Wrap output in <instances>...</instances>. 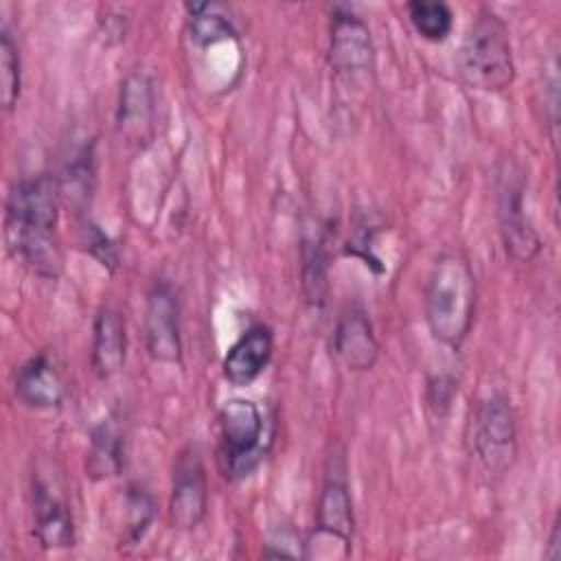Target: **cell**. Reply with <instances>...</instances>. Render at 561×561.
I'll return each instance as SVG.
<instances>
[{"instance_id": "cell-20", "label": "cell", "mask_w": 561, "mask_h": 561, "mask_svg": "<svg viewBox=\"0 0 561 561\" xmlns=\"http://www.w3.org/2000/svg\"><path fill=\"white\" fill-rule=\"evenodd\" d=\"M123 511H125V524H123V546H138L142 537L147 535L151 522H153V497L151 493L138 484L129 482L123 497Z\"/></svg>"}, {"instance_id": "cell-8", "label": "cell", "mask_w": 561, "mask_h": 561, "mask_svg": "<svg viewBox=\"0 0 561 561\" xmlns=\"http://www.w3.org/2000/svg\"><path fill=\"white\" fill-rule=\"evenodd\" d=\"M331 66L346 83H366L375 70V46L368 24L344 9L331 15Z\"/></svg>"}, {"instance_id": "cell-23", "label": "cell", "mask_w": 561, "mask_h": 561, "mask_svg": "<svg viewBox=\"0 0 561 561\" xmlns=\"http://www.w3.org/2000/svg\"><path fill=\"white\" fill-rule=\"evenodd\" d=\"M83 243L88 248V252L107 270H116L118 265V252L116 245L112 243V239L94 224H83Z\"/></svg>"}, {"instance_id": "cell-4", "label": "cell", "mask_w": 561, "mask_h": 561, "mask_svg": "<svg viewBox=\"0 0 561 561\" xmlns=\"http://www.w3.org/2000/svg\"><path fill=\"white\" fill-rule=\"evenodd\" d=\"M353 500L342 456H331L324 469L322 491L316 508V526L305 541V559H346L353 548Z\"/></svg>"}, {"instance_id": "cell-12", "label": "cell", "mask_w": 561, "mask_h": 561, "mask_svg": "<svg viewBox=\"0 0 561 561\" xmlns=\"http://www.w3.org/2000/svg\"><path fill=\"white\" fill-rule=\"evenodd\" d=\"M333 353L353 373H366L377 364L379 342L368 313L359 305L346 307L337 318Z\"/></svg>"}, {"instance_id": "cell-15", "label": "cell", "mask_w": 561, "mask_h": 561, "mask_svg": "<svg viewBox=\"0 0 561 561\" xmlns=\"http://www.w3.org/2000/svg\"><path fill=\"white\" fill-rule=\"evenodd\" d=\"M272 348H274V337L270 327L261 322L250 324L237 337V342L228 348L221 364L224 377L237 388L250 386L254 379H259V375L270 364Z\"/></svg>"}, {"instance_id": "cell-1", "label": "cell", "mask_w": 561, "mask_h": 561, "mask_svg": "<svg viewBox=\"0 0 561 561\" xmlns=\"http://www.w3.org/2000/svg\"><path fill=\"white\" fill-rule=\"evenodd\" d=\"M57 195L55 178L37 173L13 182L7 197L9 248L42 278H57L61 272Z\"/></svg>"}, {"instance_id": "cell-11", "label": "cell", "mask_w": 561, "mask_h": 561, "mask_svg": "<svg viewBox=\"0 0 561 561\" xmlns=\"http://www.w3.org/2000/svg\"><path fill=\"white\" fill-rule=\"evenodd\" d=\"M156 90L153 81L147 72L134 70L129 72L118 92V107H116V127L118 136L136 147L142 149L151 142L156 129Z\"/></svg>"}, {"instance_id": "cell-21", "label": "cell", "mask_w": 561, "mask_h": 561, "mask_svg": "<svg viewBox=\"0 0 561 561\" xmlns=\"http://www.w3.org/2000/svg\"><path fill=\"white\" fill-rule=\"evenodd\" d=\"M408 18L414 31L427 42H445L454 28V13L449 4L436 0H414L408 2Z\"/></svg>"}, {"instance_id": "cell-24", "label": "cell", "mask_w": 561, "mask_h": 561, "mask_svg": "<svg viewBox=\"0 0 561 561\" xmlns=\"http://www.w3.org/2000/svg\"><path fill=\"white\" fill-rule=\"evenodd\" d=\"M454 397V381L447 377H436L430 381L427 388V401L436 410V414H445L449 410Z\"/></svg>"}, {"instance_id": "cell-25", "label": "cell", "mask_w": 561, "mask_h": 561, "mask_svg": "<svg viewBox=\"0 0 561 561\" xmlns=\"http://www.w3.org/2000/svg\"><path fill=\"white\" fill-rule=\"evenodd\" d=\"M543 557L550 559V561H557L561 557V524H559V519H554V524H552V533L548 537V546L543 550Z\"/></svg>"}, {"instance_id": "cell-9", "label": "cell", "mask_w": 561, "mask_h": 561, "mask_svg": "<svg viewBox=\"0 0 561 561\" xmlns=\"http://www.w3.org/2000/svg\"><path fill=\"white\" fill-rule=\"evenodd\" d=\"M208 513V478L197 449L186 447L173 465L169 524L178 530L197 528Z\"/></svg>"}, {"instance_id": "cell-2", "label": "cell", "mask_w": 561, "mask_h": 561, "mask_svg": "<svg viewBox=\"0 0 561 561\" xmlns=\"http://www.w3.org/2000/svg\"><path fill=\"white\" fill-rule=\"evenodd\" d=\"M476 313V276L465 256L445 252L436 259L425 289V320L443 346L458 351Z\"/></svg>"}, {"instance_id": "cell-18", "label": "cell", "mask_w": 561, "mask_h": 561, "mask_svg": "<svg viewBox=\"0 0 561 561\" xmlns=\"http://www.w3.org/2000/svg\"><path fill=\"white\" fill-rule=\"evenodd\" d=\"M300 283L307 305H311L313 309H322L329 294V254L324 237L320 232L302 239Z\"/></svg>"}, {"instance_id": "cell-10", "label": "cell", "mask_w": 561, "mask_h": 561, "mask_svg": "<svg viewBox=\"0 0 561 561\" xmlns=\"http://www.w3.org/2000/svg\"><path fill=\"white\" fill-rule=\"evenodd\" d=\"M145 342L156 362L178 364L182 359L180 302L167 280H156L147 294Z\"/></svg>"}, {"instance_id": "cell-19", "label": "cell", "mask_w": 561, "mask_h": 561, "mask_svg": "<svg viewBox=\"0 0 561 561\" xmlns=\"http://www.w3.org/2000/svg\"><path fill=\"white\" fill-rule=\"evenodd\" d=\"M191 15V37L199 46H210L237 37L232 20L224 13L221 4L213 2H186Z\"/></svg>"}, {"instance_id": "cell-6", "label": "cell", "mask_w": 561, "mask_h": 561, "mask_svg": "<svg viewBox=\"0 0 561 561\" xmlns=\"http://www.w3.org/2000/svg\"><path fill=\"white\" fill-rule=\"evenodd\" d=\"M265 423L250 399H230L219 410V469L228 480L248 478L265 458Z\"/></svg>"}, {"instance_id": "cell-3", "label": "cell", "mask_w": 561, "mask_h": 561, "mask_svg": "<svg viewBox=\"0 0 561 561\" xmlns=\"http://www.w3.org/2000/svg\"><path fill=\"white\" fill-rule=\"evenodd\" d=\"M456 68L460 79L482 92H502L515 81V59L504 20L493 11H482L469 24Z\"/></svg>"}, {"instance_id": "cell-7", "label": "cell", "mask_w": 561, "mask_h": 561, "mask_svg": "<svg viewBox=\"0 0 561 561\" xmlns=\"http://www.w3.org/2000/svg\"><path fill=\"white\" fill-rule=\"evenodd\" d=\"M526 175L513 158H504L495 169V215L504 250L519 263L533 261L541 250V239L524 210Z\"/></svg>"}, {"instance_id": "cell-22", "label": "cell", "mask_w": 561, "mask_h": 561, "mask_svg": "<svg viewBox=\"0 0 561 561\" xmlns=\"http://www.w3.org/2000/svg\"><path fill=\"white\" fill-rule=\"evenodd\" d=\"M0 81H2V107L11 112L22 92V59L20 48L7 26L0 31Z\"/></svg>"}, {"instance_id": "cell-5", "label": "cell", "mask_w": 561, "mask_h": 561, "mask_svg": "<svg viewBox=\"0 0 561 561\" xmlns=\"http://www.w3.org/2000/svg\"><path fill=\"white\" fill-rule=\"evenodd\" d=\"M467 445L480 471L502 478L517 456L515 412L504 392H491L476 403L467 425Z\"/></svg>"}, {"instance_id": "cell-14", "label": "cell", "mask_w": 561, "mask_h": 561, "mask_svg": "<svg viewBox=\"0 0 561 561\" xmlns=\"http://www.w3.org/2000/svg\"><path fill=\"white\" fill-rule=\"evenodd\" d=\"M13 392L26 408L53 410L64 403L66 386L55 362L46 353H39L18 368Z\"/></svg>"}, {"instance_id": "cell-17", "label": "cell", "mask_w": 561, "mask_h": 561, "mask_svg": "<svg viewBox=\"0 0 561 561\" xmlns=\"http://www.w3.org/2000/svg\"><path fill=\"white\" fill-rule=\"evenodd\" d=\"M125 467V440L121 423L114 416L99 421L90 432L85 469L92 480L118 476Z\"/></svg>"}, {"instance_id": "cell-16", "label": "cell", "mask_w": 561, "mask_h": 561, "mask_svg": "<svg viewBox=\"0 0 561 561\" xmlns=\"http://www.w3.org/2000/svg\"><path fill=\"white\" fill-rule=\"evenodd\" d=\"M127 357V333L121 311L103 305L92 324V368L99 377L107 379L121 373Z\"/></svg>"}, {"instance_id": "cell-13", "label": "cell", "mask_w": 561, "mask_h": 561, "mask_svg": "<svg viewBox=\"0 0 561 561\" xmlns=\"http://www.w3.org/2000/svg\"><path fill=\"white\" fill-rule=\"evenodd\" d=\"M33 528L42 548H68L75 543V522L70 506L50 482L33 480Z\"/></svg>"}]
</instances>
